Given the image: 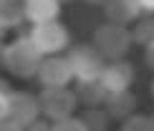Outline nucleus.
<instances>
[{
	"label": "nucleus",
	"mask_w": 154,
	"mask_h": 131,
	"mask_svg": "<svg viewBox=\"0 0 154 131\" xmlns=\"http://www.w3.org/2000/svg\"><path fill=\"white\" fill-rule=\"evenodd\" d=\"M137 106H139V101H137V96H134L131 91H119V93H109L106 103H104L106 114L111 116L114 121H126L129 116H134V114H137Z\"/></svg>",
	"instance_id": "9d476101"
},
{
	"label": "nucleus",
	"mask_w": 154,
	"mask_h": 131,
	"mask_svg": "<svg viewBox=\"0 0 154 131\" xmlns=\"http://www.w3.org/2000/svg\"><path fill=\"white\" fill-rule=\"evenodd\" d=\"M134 66L126 61H106L104 73H101V83L106 86L109 93H119V91H129L134 83Z\"/></svg>",
	"instance_id": "0eeeda50"
},
{
	"label": "nucleus",
	"mask_w": 154,
	"mask_h": 131,
	"mask_svg": "<svg viewBox=\"0 0 154 131\" xmlns=\"http://www.w3.org/2000/svg\"><path fill=\"white\" fill-rule=\"evenodd\" d=\"M51 131H86L81 119H76V116H68V119L63 121H53L51 123Z\"/></svg>",
	"instance_id": "f3484780"
},
{
	"label": "nucleus",
	"mask_w": 154,
	"mask_h": 131,
	"mask_svg": "<svg viewBox=\"0 0 154 131\" xmlns=\"http://www.w3.org/2000/svg\"><path fill=\"white\" fill-rule=\"evenodd\" d=\"M25 131H51V123L43 121V119H38V121L30 123V126H25Z\"/></svg>",
	"instance_id": "aec40b11"
},
{
	"label": "nucleus",
	"mask_w": 154,
	"mask_h": 131,
	"mask_svg": "<svg viewBox=\"0 0 154 131\" xmlns=\"http://www.w3.org/2000/svg\"><path fill=\"white\" fill-rule=\"evenodd\" d=\"M131 43H134L131 30L114 23H101L94 30V41H91V45L104 56V61H124Z\"/></svg>",
	"instance_id": "f03ea898"
},
{
	"label": "nucleus",
	"mask_w": 154,
	"mask_h": 131,
	"mask_svg": "<svg viewBox=\"0 0 154 131\" xmlns=\"http://www.w3.org/2000/svg\"><path fill=\"white\" fill-rule=\"evenodd\" d=\"M0 131H25V126L13 119H5V121H0Z\"/></svg>",
	"instance_id": "6ab92c4d"
},
{
	"label": "nucleus",
	"mask_w": 154,
	"mask_h": 131,
	"mask_svg": "<svg viewBox=\"0 0 154 131\" xmlns=\"http://www.w3.org/2000/svg\"><path fill=\"white\" fill-rule=\"evenodd\" d=\"M0 93H3V96H10V93H13V86H10V81L0 78Z\"/></svg>",
	"instance_id": "5701e85b"
},
{
	"label": "nucleus",
	"mask_w": 154,
	"mask_h": 131,
	"mask_svg": "<svg viewBox=\"0 0 154 131\" xmlns=\"http://www.w3.org/2000/svg\"><path fill=\"white\" fill-rule=\"evenodd\" d=\"M104 15H106V23L129 28L131 23H137L142 18V10H139L137 0H109L104 5Z\"/></svg>",
	"instance_id": "1a4fd4ad"
},
{
	"label": "nucleus",
	"mask_w": 154,
	"mask_h": 131,
	"mask_svg": "<svg viewBox=\"0 0 154 131\" xmlns=\"http://www.w3.org/2000/svg\"><path fill=\"white\" fill-rule=\"evenodd\" d=\"M144 61H146V66L154 71V43L149 45V48H144Z\"/></svg>",
	"instance_id": "4be33fe9"
},
{
	"label": "nucleus",
	"mask_w": 154,
	"mask_h": 131,
	"mask_svg": "<svg viewBox=\"0 0 154 131\" xmlns=\"http://www.w3.org/2000/svg\"><path fill=\"white\" fill-rule=\"evenodd\" d=\"M5 33H8V30H3V28H0V41H3V38H5Z\"/></svg>",
	"instance_id": "a878e982"
},
{
	"label": "nucleus",
	"mask_w": 154,
	"mask_h": 131,
	"mask_svg": "<svg viewBox=\"0 0 154 131\" xmlns=\"http://www.w3.org/2000/svg\"><path fill=\"white\" fill-rule=\"evenodd\" d=\"M83 3H88V5H106L109 0H83Z\"/></svg>",
	"instance_id": "393cba45"
},
{
	"label": "nucleus",
	"mask_w": 154,
	"mask_h": 131,
	"mask_svg": "<svg viewBox=\"0 0 154 131\" xmlns=\"http://www.w3.org/2000/svg\"><path fill=\"white\" fill-rule=\"evenodd\" d=\"M121 131H154V119L144 114H134L126 121H121Z\"/></svg>",
	"instance_id": "dca6fc26"
},
{
	"label": "nucleus",
	"mask_w": 154,
	"mask_h": 131,
	"mask_svg": "<svg viewBox=\"0 0 154 131\" xmlns=\"http://www.w3.org/2000/svg\"><path fill=\"white\" fill-rule=\"evenodd\" d=\"M41 98L33 93H25V91H13L10 93V119L30 126L33 121L41 119Z\"/></svg>",
	"instance_id": "6e6552de"
},
{
	"label": "nucleus",
	"mask_w": 154,
	"mask_h": 131,
	"mask_svg": "<svg viewBox=\"0 0 154 131\" xmlns=\"http://www.w3.org/2000/svg\"><path fill=\"white\" fill-rule=\"evenodd\" d=\"M28 35H30V41H33V45L41 50L43 58L46 56H61V50H66L68 43H71V33H68V28L61 20L33 25Z\"/></svg>",
	"instance_id": "7ed1b4c3"
},
{
	"label": "nucleus",
	"mask_w": 154,
	"mask_h": 131,
	"mask_svg": "<svg viewBox=\"0 0 154 131\" xmlns=\"http://www.w3.org/2000/svg\"><path fill=\"white\" fill-rule=\"evenodd\" d=\"M0 68H5V45L0 41Z\"/></svg>",
	"instance_id": "b1692460"
},
{
	"label": "nucleus",
	"mask_w": 154,
	"mask_h": 131,
	"mask_svg": "<svg viewBox=\"0 0 154 131\" xmlns=\"http://www.w3.org/2000/svg\"><path fill=\"white\" fill-rule=\"evenodd\" d=\"M35 78L41 81L43 88H68V83L76 81L68 56H46Z\"/></svg>",
	"instance_id": "423d86ee"
},
{
	"label": "nucleus",
	"mask_w": 154,
	"mask_h": 131,
	"mask_svg": "<svg viewBox=\"0 0 154 131\" xmlns=\"http://www.w3.org/2000/svg\"><path fill=\"white\" fill-rule=\"evenodd\" d=\"M38 98H41L43 119H48L51 123L73 116L76 106H79L76 91H71V88H43L41 93H38Z\"/></svg>",
	"instance_id": "20e7f679"
},
{
	"label": "nucleus",
	"mask_w": 154,
	"mask_h": 131,
	"mask_svg": "<svg viewBox=\"0 0 154 131\" xmlns=\"http://www.w3.org/2000/svg\"><path fill=\"white\" fill-rule=\"evenodd\" d=\"M68 63H71V68H73L76 81H96V78H101L104 66H106L104 56H101L91 43L88 45H83V43L76 45L71 53H68Z\"/></svg>",
	"instance_id": "39448f33"
},
{
	"label": "nucleus",
	"mask_w": 154,
	"mask_h": 131,
	"mask_svg": "<svg viewBox=\"0 0 154 131\" xmlns=\"http://www.w3.org/2000/svg\"><path fill=\"white\" fill-rule=\"evenodd\" d=\"M83 121V126L86 131H106L109 129V121H111V116L106 114L104 106H91V108H83V114L79 116Z\"/></svg>",
	"instance_id": "4468645a"
},
{
	"label": "nucleus",
	"mask_w": 154,
	"mask_h": 131,
	"mask_svg": "<svg viewBox=\"0 0 154 131\" xmlns=\"http://www.w3.org/2000/svg\"><path fill=\"white\" fill-rule=\"evenodd\" d=\"M152 119H154V114H152Z\"/></svg>",
	"instance_id": "c85d7f7f"
},
{
	"label": "nucleus",
	"mask_w": 154,
	"mask_h": 131,
	"mask_svg": "<svg viewBox=\"0 0 154 131\" xmlns=\"http://www.w3.org/2000/svg\"><path fill=\"white\" fill-rule=\"evenodd\" d=\"M131 41L137 45H144L149 48L154 43V15H142L131 28Z\"/></svg>",
	"instance_id": "2eb2a0df"
},
{
	"label": "nucleus",
	"mask_w": 154,
	"mask_h": 131,
	"mask_svg": "<svg viewBox=\"0 0 154 131\" xmlns=\"http://www.w3.org/2000/svg\"><path fill=\"white\" fill-rule=\"evenodd\" d=\"M58 3H61V5H63V3H71V0H58Z\"/></svg>",
	"instance_id": "bb28decb"
},
{
	"label": "nucleus",
	"mask_w": 154,
	"mask_h": 131,
	"mask_svg": "<svg viewBox=\"0 0 154 131\" xmlns=\"http://www.w3.org/2000/svg\"><path fill=\"white\" fill-rule=\"evenodd\" d=\"M73 91H76L79 103H83V108L104 106L106 98H109V91H106L104 83H101V78H96V81H76Z\"/></svg>",
	"instance_id": "f8f14e48"
},
{
	"label": "nucleus",
	"mask_w": 154,
	"mask_h": 131,
	"mask_svg": "<svg viewBox=\"0 0 154 131\" xmlns=\"http://www.w3.org/2000/svg\"><path fill=\"white\" fill-rule=\"evenodd\" d=\"M23 5H25V20H30L33 25L58 20L61 15L58 0H23Z\"/></svg>",
	"instance_id": "9b49d317"
},
{
	"label": "nucleus",
	"mask_w": 154,
	"mask_h": 131,
	"mask_svg": "<svg viewBox=\"0 0 154 131\" xmlns=\"http://www.w3.org/2000/svg\"><path fill=\"white\" fill-rule=\"evenodd\" d=\"M41 63L43 56L33 45L30 35H20L5 45V71H10L15 78H35Z\"/></svg>",
	"instance_id": "f257e3e1"
},
{
	"label": "nucleus",
	"mask_w": 154,
	"mask_h": 131,
	"mask_svg": "<svg viewBox=\"0 0 154 131\" xmlns=\"http://www.w3.org/2000/svg\"><path fill=\"white\" fill-rule=\"evenodd\" d=\"M137 5L144 15H154V0H137Z\"/></svg>",
	"instance_id": "412c9836"
},
{
	"label": "nucleus",
	"mask_w": 154,
	"mask_h": 131,
	"mask_svg": "<svg viewBox=\"0 0 154 131\" xmlns=\"http://www.w3.org/2000/svg\"><path fill=\"white\" fill-rule=\"evenodd\" d=\"M152 96H154V83H152Z\"/></svg>",
	"instance_id": "cd10ccee"
},
{
	"label": "nucleus",
	"mask_w": 154,
	"mask_h": 131,
	"mask_svg": "<svg viewBox=\"0 0 154 131\" xmlns=\"http://www.w3.org/2000/svg\"><path fill=\"white\" fill-rule=\"evenodd\" d=\"M25 20V5L23 0H0V28L13 30Z\"/></svg>",
	"instance_id": "ddd939ff"
},
{
	"label": "nucleus",
	"mask_w": 154,
	"mask_h": 131,
	"mask_svg": "<svg viewBox=\"0 0 154 131\" xmlns=\"http://www.w3.org/2000/svg\"><path fill=\"white\" fill-rule=\"evenodd\" d=\"M10 119V96H3L0 93V121Z\"/></svg>",
	"instance_id": "a211bd4d"
}]
</instances>
